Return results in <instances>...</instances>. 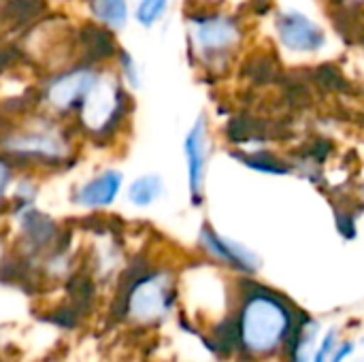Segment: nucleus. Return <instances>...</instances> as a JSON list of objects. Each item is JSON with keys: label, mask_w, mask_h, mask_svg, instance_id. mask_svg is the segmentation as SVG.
<instances>
[{"label": "nucleus", "mask_w": 364, "mask_h": 362, "mask_svg": "<svg viewBox=\"0 0 364 362\" xmlns=\"http://www.w3.org/2000/svg\"><path fill=\"white\" fill-rule=\"evenodd\" d=\"M168 11H171V0H136L132 17L141 28L151 30L166 19Z\"/></svg>", "instance_id": "obj_16"}, {"label": "nucleus", "mask_w": 364, "mask_h": 362, "mask_svg": "<svg viewBox=\"0 0 364 362\" xmlns=\"http://www.w3.org/2000/svg\"><path fill=\"white\" fill-rule=\"evenodd\" d=\"M13 183H15V162L4 151H0V209L6 207V198L9 192L13 190Z\"/></svg>", "instance_id": "obj_18"}, {"label": "nucleus", "mask_w": 364, "mask_h": 362, "mask_svg": "<svg viewBox=\"0 0 364 362\" xmlns=\"http://www.w3.org/2000/svg\"><path fill=\"white\" fill-rule=\"evenodd\" d=\"M175 280L168 269L151 267L147 260H134L119 277L113 316L134 324L160 322L175 303Z\"/></svg>", "instance_id": "obj_3"}, {"label": "nucleus", "mask_w": 364, "mask_h": 362, "mask_svg": "<svg viewBox=\"0 0 364 362\" xmlns=\"http://www.w3.org/2000/svg\"><path fill=\"white\" fill-rule=\"evenodd\" d=\"M102 68L90 62H77L68 68L53 70L41 87V102L60 115L79 111L85 96L94 87Z\"/></svg>", "instance_id": "obj_7"}, {"label": "nucleus", "mask_w": 364, "mask_h": 362, "mask_svg": "<svg viewBox=\"0 0 364 362\" xmlns=\"http://www.w3.org/2000/svg\"><path fill=\"white\" fill-rule=\"evenodd\" d=\"M77 49L81 53V60L83 62H90V64H107V62H113L117 51H119V45L113 36V30L96 23V21H87L79 28L77 36Z\"/></svg>", "instance_id": "obj_11"}, {"label": "nucleus", "mask_w": 364, "mask_h": 362, "mask_svg": "<svg viewBox=\"0 0 364 362\" xmlns=\"http://www.w3.org/2000/svg\"><path fill=\"white\" fill-rule=\"evenodd\" d=\"M124 192V173L119 169H102L73 192V203L81 209L105 211Z\"/></svg>", "instance_id": "obj_10"}, {"label": "nucleus", "mask_w": 364, "mask_h": 362, "mask_svg": "<svg viewBox=\"0 0 364 362\" xmlns=\"http://www.w3.org/2000/svg\"><path fill=\"white\" fill-rule=\"evenodd\" d=\"M235 158H237L243 166H247V169H252V171H256V173H260V175L288 177V175H292V173L296 171V169H294V164H290L288 160H284V158L275 156V154H273V151H269V149L237 151V154H235Z\"/></svg>", "instance_id": "obj_13"}, {"label": "nucleus", "mask_w": 364, "mask_h": 362, "mask_svg": "<svg viewBox=\"0 0 364 362\" xmlns=\"http://www.w3.org/2000/svg\"><path fill=\"white\" fill-rule=\"evenodd\" d=\"M113 62H115L117 75H119V79L124 81V85H126L130 92L141 90V85H143V70H141L136 58H134L128 49H122V47H119V51H117V55H115Z\"/></svg>", "instance_id": "obj_17"}, {"label": "nucleus", "mask_w": 364, "mask_h": 362, "mask_svg": "<svg viewBox=\"0 0 364 362\" xmlns=\"http://www.w3.org/2000/svg\"><path fill=\"white\" fill-rule=\"evenodd\" d=\"M166 194V181L160 173H143L126 186V201L134 209H149Z\"/></svg>", "instance_id": "obj_12"}, {"label": "nucleus", "mask_w": 364, "mask_h": 362, "mask_svg": "<svg viewBox=\"0 0 364 362\" xmlns=\"http://www.w3.org/2000/svg\"><path fill=\"white\" fill-rule=\"evenodd\" d=\"M90 15L96 23L119 32L130 21V0H87Z\"/></svg>", "instance_id": "obj_14"}, {"label": "nucleus", "mask_w": 364, "mask_h": 362, "mask_svg": "<svg viewBox=\"0 0 364 362\" xmlns=\"http://www.w3.org/2000/svg\"><path fill=\"white\" fill-rule=\"evenodd\" d=\"M273 34L279 49L296 58H311L328 47L326 28L299 6H279L275 11Z\"/></svg>", "instance_id": "obj_6"}, {"label": "nucleus", "mask_w": 364, "mask_h": 362, "mask_svg": "<svg viewBox=\"0 0 364 362\" xmlns=\"http://www.w3.org/2000/svg\"><path fill=\"white\" fill-rule=\"evenodd\" d=\"M335 348H337V333L333 331V333H328V335L322 339L318 352L314 354V362H331V356H333Z\"/></svg>", "instance_id": "obj_19"}, {"label": "nucleus", "mask_w": 364, "mask_h": 362, "mask_svg": "<svg viewBox=\"0 0 364 362\" xmlns=\"http://www.w3.org/2000/svg\"><path fill=\"white\" fill-rule=\"evenodd\" d=\"M0 151L28 166H62L75 156L73 141L53 119L0 134Z\"/></svg>", "instance_id": "obj_5"}, {"label": "nucleus", "mask_w": 364, "mask_h": 362, "mask_svg": "<svg viewBox=\"0 0 364 362\" xmlns=\"http://www.w3.org/2000/svg\"><path fill=\"white\" fill-rule=\"evenodd\" d=\"M183 162H186V190L190 205L200 209L207 201V179H209V164L213 151V132L211 119L207 113L196 115L190 128L183 134Z\"/></svg>", "instance_id": "obj_8"}, {"label": "nucleus", "mask_w": 364, "mask_h": 362, "mask_svg": "<svg viewBox=\"0 0 364 362\" xmlns=\"http://www.w3.org/2000/svg\"><path fill=\"white\" fill-rule=\"evenodd\" d=\"M333 2L346 6V9H360V6H364V0H333Z\"/></svg>", "instance_id": "obj_21"}, {"label": "nucleus", "mask_w": 364, "mask_h": 362, "mask_svg": "<svg viewBox=\"0 0 364 362\" xmlns=\"http://www.w3.org/2000/svg\"><path fill=\"white\" fill-rule=\"evenodd\" d=\"M352 352H354V344L348 341V344H343L341 348H335V352H333V356H331V362H343L348 356H352Z\"/></svg>", "instance_id": "obj_20"}, {"label": "nucleus", "mask_w": 364, "mask_h": 362, "mask_svg": "<svg viewBox=\"0 0 364 362\" xmlns=\"http://www.w3.org/2000/svg\"><path fill=\"white\" fill-rule=\"evenodd\" d=\"M130 90L124 85L117 70L102 68L100 77L96 79L94 87L90 90L77 113L87 137L102 143L119 134L130 117Z\"/></svg>", "instance_id": "obj_4"}, {"label": "nucleus", "mask_w": 364, "mask_h": 362, "mask_svg": "<svg viewBox=\"0 0 364 362\" xmlns=\"http://www.w3.org/2000/svg\"><path fill=\"white\" fill-rule=\"evenodd\" d=\"M316 331L318 324L311 322L307 316L299 318L292 335L288 339V350H290V362H309L314 358V341H316Z\"/></svg>", "instance_id": "obj_15"}, {"label": "nucleus", "mask_w": 364, "mask_h": 362, "mask_svg": "<svg viewBox=\"0 0 364 362\" xmlns=\"http://www.w3.org/2000/svg\"><path fill=\"white\" fill-rule=\"evenodd\" d=\"M188 53L207 73L228 70L245 45L243 19L220 6H203L186 17Z\"/></svg>", "instance_id": "obj_2"}, {"label": "nucleus", "mask_w": 364, "mask_h": 362, "mask_svg": "<svg viewBox=\"0 0 364 362\" xmlns=\"http://www.w3.org/2000/svg\"><path fill=\"white\" fill-rule=\"evenodd\" d=\"M294 307L275 290L247 282L243 286L239 324V346L250 356H271L288 344L296 324Z\"/></svg>", "instance_id": "obj_1"}, {"label": "nucleus", "mask_w": 364, "mask_h": 362, "mask_svg": "<svg viewBox=\"0 0 364 362\" xmlns=\"http://www.w3.org/2000/svg\"><path fill=\"white\" fill-rule=\"evenodd\" d=\"M198 247L200 252L222 265V267H228L245 277H252L260 271L262 262H260V256L250 250L245 243L232 239V237H226L222 235L218 228H213L211 224H203L200 230H198Z\"/></svg>", "instance_id": "obj_9"}]
</instances>
